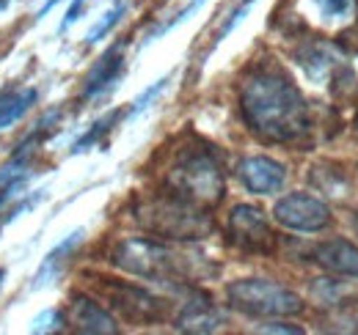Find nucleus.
Here are the masks:
<instances>
[{"instance_id":"nucleus-12","label":"nucleus","mask_w":358,"mask_h":335,"mask_svg":"<svg viewBox=\"0 0 358 335\" xmlns=\"http://www.w3.org/2000/svg\"><path fill=\"white\" fill-rule=\"evenodd\" d=\"M80 242H83V231L78 228V231H72L69 237H64L52 251L47 253L42 267H39V272H36V278H34V289H45L50 283H55L61 278L64 267L69 264V255L78 251Z\"/></svg>"},{"instance_id":"nucleus-6","label":"nucleus","mask_w":358,"mask_h":335,"mask_svg":"<svg viewBox=\"0 0 358 335\" xmlns=\"http://www.w3.org/2000/svg\"><path fill=\"white\" fill-rule=\"evenodd\" d=\"M229 237L234 245L251 253H270L273 251V231H270L265 214L257 207L240 204L229 214Z\"/></svg>"},{"instance_id":"nucleus-20","label":"nucleus","mask_w":358,"mask_h":335,"mask_svg":"<svg viewBox=\"0 0 358 335\" xmlns=\"http://www.w3.org/2000/svg\"><path fill=\"white\" fill-rule=\"evenodd\" d=\"M166 83H169V77H163V80H157L155 85H149V88H146V91H143V94H141V96L133 102V107H130L127 119H133V116H138L141 110H146V107H149V102H152V99H155V96H157L163 88H166Z\"/></svg>"},{"instance_id":"nucleus-19","label":"nucleus","mask_w":358,"mask_h":335,"mask_svg":"<svg viewBox=\"0 0 358 335\" xmlns=\"http://www.w3.org/2000/svg\"><path fill=\"white\" fill-rule=\"evenodd\" d=\"M64 322L66 319L61 311H45L31 322V330L34 333H58V330H64Z\"/></svg>"},{"instance_id":"nucleus-22","label":"nucleus","mask_w":358,"mask_h":335,"mask_svg":"<svg viewBox=\"0 0 358 335\" xmlns=\"http://www.w3.org/2000/svg\"><path fill=\"white\" fill-rule=\"evenodd\" d=\"M254 3H257V0H245V3H243V6H240V8L234 11V14H231V20H229V22L224 25V28H221V34H218V39H215V42H221V39H226V34H231V31H234V25H237V22H240V20H243V17L248 14V8H251Z\"/></svg>"},{"instance_id":"nucleus-21","label":"nucleus","mask_w":358,"mask_h":335,"mask_svg":"<svg viewBox=\"0 0 358 335\" xmlns=\"http://www.w3.org/2000/svg\"><path fill=\"white\" fill-rule=\"evenodd\" d=\"M201 3H204V0H193V3H187V6H185V8L179 11V14H177V17H174V20H171V22H166V25H160V28H157L155 34H149V42H152V39H157L160 34H166V31H171V28H177L179 22H185V20H187V17H190V14H193V11H196V8L201 6Z\"/></svg>"},{"instance_id":"nucleus-26","label":"nucleus","mask_w":358,"mask_h":335,"mask_svg":"<svg viewBox=\"0 0 358 335\" xmlns=\"http://www.w3.org/2000/svg\"><path fill=\"white\" fill-rule=\"evenodd\" d=\"M58 3H61V0H47L45 6L39 8V14H36V20H45L47 14H50V8H52V6H58Z\"/></svg>"},{"instance_id":"nucleus-25","label":"nucleus","mask_w":358,"mask_h":335,"mask_svg":"<svg viewBox=\"0 0 358 335\" xmlns=\"http://www.w3.org/2000/svg\"><path fill=\"white\" fill-rule=\"evenodd\" d=\"M259 333H301V327H287V325H273V327H259Z\"/></svg>"},{"instance_id":"nucleus-24","label":"nucleus","mask_w":358,"mask_h":335,"mask_svg":"<svg viewBox=\"0 0 358 335\" xmlns=\"http://www.w3.org/2000/svg\"><path fill=\"white\" fill-rule=\"evenodd\" d=\"M342 44H345V47H350L353 52H358V25L342 34Z\"/></svg>"},{"instance_id":"nucleus-27","label":"nucleus","mask_w":358,"mask_h":335,"mask_svg":"<svg viewBox=\"0 0 358 335\" xmlns=\"http://www.w3.org/2000/svg\"><path fill=\"white\" fill-rule=\"evenodd\" d=\"M3 278H6V269L0 267V286H3Z\"/></svg>"},{"instance_id":"nucleus-29","label":"nucleus","mask_w":358,"mask_h":335,"mask_svg":"<svg viewBox=\"0 0 358 335\" xmlns=\"http://www.w3.org/2000/svg\"><path fill=\"white\" fill-rule=\"evenodd\" d=\"M356 129H358V116H356Z\"/></svg>"},{"instance_id":"nucleus-10","label":"nucleus","mask_w":358,"mask_h":335,"mask_svg":"<svg viewBox=\"0 0 358 335\" xmlns=\"http://www.w3.org/2000/svg\"><path fill=\"white\" fill-rule=\"evenodd\" d=\"M69 325L78 330V333H89V335H113L119 327L113 322V316L96 305L89 297H72V305H69Z\"/></svg>"},{"instance_id":"nucleus-16","label":"nucleus","mask_w":358,"mask_h":335,"mask_svg":"<svg viewBox=\"0 0 358 335\" xmlns=\"http://www.w3.org/2000/svg\"><path fill=\"white\" fill-rule=\"evenodd\" d=\"M119 121V110H110L108 116H102L99 121H94L91 124V129L86 132V135H80L75 143H72V154H80V151H86V149H91V146H96V143H102V137L113 129V124Z\"/></svg>"},{"instance_id":"nucleus-7","label":"nucleus","mask_w":358,"mask_h":335,"mask_svg":"<svg viewBox=\"0 0 358 335\" xmlns=\"http://www.w3.org/2000/svg\"><path fill=\"white\" fill-rule=\"evenodd\" d=\"M275 220L292 231H322L331 223V211L322 201L306 193H292L275 204Z\"/></svg>"},{"instance_id":"nucleus-18","label":"nucleus","mask_w":358,"mask_h":335,"mask_svg":"<svg viewBox=\"0 0 358 335\" xmlns=\"http://www.w3.org/2000/svg\"><path fill=\"white\" fill-rule=\"evenodd\" d=\"M122 14H124V3H116V6H113V8H110V11H108V14H105V17H102V20H99L94 28H91L89 36H86V42L96 44L99 39H105V36L113 31V25L122 20Z\"/></svg>"},{"instance_id":"nucleus-4","label":"nucleus","mask_w":358,"mask_h":335,"mask_svg":"<svg viewBox=\"0 0 358 335\" xmlns=\"http://www.w3.org/2000/svg\"><path fill=\"white\" fill-rule=\"evenodd\" d=\"M138 223L163 239H177V242H193V239H204L213 234V220L210 214L196 207L187 204L177 195L171 198H152L146 204H141L135 211Z\"/></svg>"},{"instance_id":"nucleus-17","label":"nucleus","mask_w":358,"mask_h":335,"mask_svg":"<svg viewBox=\"0 0 358 335\" xmlns=\"http://www.w3.org/2000/svg\"><path fill=\"white\" fill-rule=\"evenodd\" d=\"M322 17L328 20H356L358 0H317Z\"/></svg>"},{"instance_id":"nucleus-13","label":"nucleus","mask_w":358,"mask_h":335,"mask_svg":"<svg viewBox=\"0 0 358 335\" xmlns=\"http://www.w3.org/2000/svg\"><path fill=\"white\" fill-rule=\"evenodd\" d=\"M221 322L224 319H221L218 308L207 297H196L177 316V330H182V333H215L221 327Z\"/></svg>"},{"instance_id":"nucleus-9","label":"nucleus","mask_w":358,"mask_h":335,"mask_svg":"<svg viewBox=\"0 0 358 335\" xmlns=\"http://www.w3.org/2000/svg\"><path fill=\"white\" fill-rule=\"evenodd\" d=\"M237 176L240 181L257 193V195H270V193H278L287 181V170L281 163L270 160V157H245L240 165H237Z\"/></svg>"},{"instance_id":"nucleus-2","label":"nucleus","mask_w":358,"mask_h":335,"mask_svg":"<svg viewBox=\"0 0 358 335\" xmlns=\"http://www.w3.org/2000/svg\"><path fill=\"white\" fill-rule=\"evenodd\" d=\"M113 264L130 275L160 281V283H185L199 281L215 272V267H207L201 255L177 251L171 245L155 242V239H124L113 251Z\"/></svg>"},{"instance_id":"nucleus-5","label":"nucleus","mask_w":358,"mask_h":335,"mask_svg":"<svg viewBox=\"0 0 358 335\" xmlns=\"http://www.w3.org/2000/svg\"><path fill=\"white\" fill-rule=\"evenodd\" d=\"M226 299L231 308H237L245 316H262V319H275V316H295L303 311V299L295 292L284 289L281 283L262 281V278H245L234 281L226 289Z\"/></svg>"},{"instance_id":"nucleus-3","label":"nucleus","mask_w":358,"mask_h":335,"mask_svg":"<svg viewBox=\"0 0 358 335\" xmlns=\"http://www.w3.org/2000/svg\"><path fill=\"white\" fill-rule=\"evenodd\" d=\"M169 187L171 195L187 204H196L201 209H210L224 198V173L213 151L185 149L179 151V157L169 170Z\"/></svg>"},{"instance_id":"nucleus-15","label":"nucleus","mask_w":358,"mask_h":335,"mask_svg":"<svg viewBox=\"0 0 358 335\" xmlns=\"http://www.w3.org/2000/svg\"><path fill=\"white\" fill-rule=\"evenodd\" d=\"M39 91L36 88H14L6 96H0V129L14 126L36 102Z\"/></svg>"},{"instance_id":"nucleus-14","label":"nucleus","mask_w":358,"mask_h":335,"mask_svg":"<svg viewBox=\"0 0 358 335\" xmlns=\"http://www.w3.org/2000/svg\"><path fill=\"white\" fill-rule=\"evenodd\" d=\"M314 258H317L325 269H331V272H336V275L358 278V248L350 245V242H345V239H334V242L320 245L317 253H314Z\"/></svg>"},{"instance_id":"nucleus-8","label":"nucleus","mask_w":358,"mask_h":335,"mask_svg":"<svg viewBox=\"0 0 358 335\" xmlns=\"http://www.w3.org/2000/svg\"><path fill=\"white\" fill-rule=\"evenodd\" d=\"M108 297L130 322L152 325V322H160L166 316L163 299L155 297V294L143 292V289H138V286H127V283L108 286Z\"/></svg>"},{"instance_id":"nucleus-23","label":"nucleus","mask_w":358,"mask_h":335,"mask_svg":"<svg viewBox=\"0 0 358 335\" xmlns=\"http://www.w3.org/2000/svg\"><path fill=\"white\" fill-rule=\"evenodd\" d=\"M83 6H86V0H75V3L69 6L66 17H64V22H61V31H66L72 22H78V20H80V11H83Z\"/></svg>"},{"instance_id":"nucleus-28","label":"nucleus","mask_w":358,"mask_h":335,"mask_svg":"<svg viewBox=\"0 0 358 335\" xmlns=\"http://www.w3.org/2000/svg\"><path fill=\"white\" fill-rule=\"evenodd\" d=\"M356 234H358V217H356Z\"/></svg>"},{"instance_id":"nucleus-11","label":"nucleus","mask_w":358,"mask_h":335,"mask_svg":"<svg viewBox=\"0 0 358 335\" xmlns=\"http://www.w3.org/2000/svg\"><path fill=\"white\" fill-rule=\"evenodd\" d=\"M122 72H124V44H113L89 72L86 85H83V99H94L105 94L108 88H113V83L122 77Z\"/></svg>"},{"instance_id":"nucleus-1","label":"nucleus","mask_w":358,"mask_h":335,"mask_svg":"<svg viewBox=\"0 0 358 335\" xmlns=\"http://www.w3.org/2000/svg\"><path fill=\"white\" fill-rule=\"evenodd\" d=\"M240 110L245 124L262 140L289 143L309 126V107L298 85L278 69H257L240 88Z\"/></svg>"}]
</instances>
